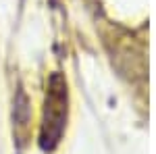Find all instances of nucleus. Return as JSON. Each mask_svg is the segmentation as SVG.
<instances>
[{"label": "nucleus", "mask_w": 156, "mask_h": 154, "mask_svg": "<svg viewBox=\"0 0 156 154\" xmlns=\"http://www.w3.org/2000/svg\"><path fill=\"white\" fill-rule=\"evenodd\" d=\"M65 119H67V85H65L62 75L54 73L48 83L42 135H40V144L44 150H52L58 144L62 127H65Z\"/></svg>", "instance_id": "1"}]
</instances>
